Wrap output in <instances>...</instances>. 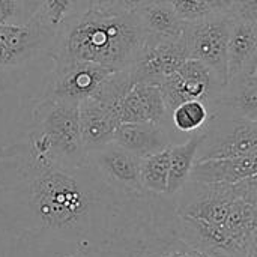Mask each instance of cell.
Listing matches in <instances>:
<instances>
[{
  "label": "cell",
  "instance_id": "obj_1",
  "mask_svg": "<svg viewBox=\"0 0 257 257\" xmlns=\"http://www.w3.org/2000/svg\"><path fill=\"white\" fill-rule=\"evenodd\" d=\"M125 191L87 161L68 166L27 139L0 149V223L45 245L83 257H161L179 241L169 196Z\"/></svg>",
  "mask_w": 257,
  "mask_h": 257
},
{
  "label": "cell",
  "instance_id": "obj_2",
  "mask_svg": "<svg viewBox=\"0 0 257 257\" xmlns=\"http://www.w3.org/2000/svg\"><path fill=\"white\" fill-rule=\"evenodd\" d=\"M146 39L136 11L86 8L57 27L48 54L53 63L92 62L122 71L134 65Z\"/></svg>",
  "mask_w": 257,
  "mask_h": 257
},
{
  "label": "cell",
  "instance_id": "obj_3",
  "mask_svg": "<svg viewBox=\"0 0 257 257\" xmlns=\"http://www.w3.org/2000/svg\"><path fill=\"white\" fill-rule=\"evenodd\" d=\"M27 142L38 154L68 166L87 163L80 128V104L44 95L33 108Z\"/></svg>",
  "mask_w": 257,
  "mask_h": 257
},
{
  "label": "cell",
  "instance_id": "obj_4",
  "mask_svg": "<svg viewBox=\"0 0 257 257\" xmlns=\"http://www.w3.org/2000/svg\"><path fill=\"white\" fill-rule=\"evenodd\" d=\"M196 161L257 157V122L223 111L211 113Z\"/></svg>",
  "mask_w": 257,
  "mask_h": 257
},
{
  "label": "cell",
  "instance_id": "obj_5",
  "mask_svg": "<svg viewBox=\"0 0 257 257\" xmlns=\"http://www.w3.org/2000/svg\"><path fill=\"white\" fill-rule=\"evenodd\" d=\"M226 84L203 62L187 59L160 87L170 113L185 101H203L209 110Z\"/></svg>",
  "mask_w": 257,
  "mask_h": 257
},
{
  "label": "cell",
  "instance_id": "obj_6",
  "mask_svg": "<svg viewBox=\"0 0 257 257\" xmlns=\"http://www.w3.org/2000/svg\"><path fill=\"white\" fill-rule=\"evenodd\" d=\"M232 24V15H217L188 23L185 32L188 59H197L208 65L224 84H227V50Z\"/></svg>",
  "mask_w": 257,
  "mask_h": 257
},
{
  "label": "cell",
  "instance_id": "obj_7",
  "mask_svg": "<svg viewBox=\"0 0 257 257\" xmlns=\"http://www.w3.org/2000/svg\"><path fill=\"white\" fill-rule=\"evenodd\" d=\"M54 33L36 17L26 24H0V71L23 66L48 51Z\"/></svg>",
  "mask_w": 257,
  "mask_h": 257
},
{
  "label": "cell",
  "instance_id": "obj_8",
  "mask_svg": "<svg viewBox=\"0 0 257 257\" xmlns=\"http://www.w3.org/2000/svg\"><path fill=\"white\" fill-rule=\"evenodd\" d=\"M187 59L188 48L185 36L161 41L148 38L139 59L128 69L134 86H161Z\"/></svg>",
  "mask_w": 257,
  "mask_h": 257
},
{
  "label": "cell",
  "instance_id": "obj_9",
  "mask_svg": "<svg viewBox=\"0 0 257 257\" xmlns=\"http://www.w3.org/2000/svg\"><path fill=\"white\" fill-rule=\"evenodd\" d=\"M114 69L92 62L54 63L45 95L71 102L92 98Z\"/></svg>",
  "mask_w": 257,
  "mask_h": 257
},
{
  "label": "cell",
  "instance_id": "obj_10",
  "mask_svg": "<svg viewBox=\"0 0 257 257\" xmlns=\"http://www.w3.org/2000/svg\"><path fill=\"white\" fill-rule=\"evenodd\" d=\"M87 161L111 185L134 193H145L140 181L142 158L111 142L87 154Z\"/></svg>",
  "mask_w": 257,
  "mask_h": 257
},
{
  "label": "cell",
  "instance_id": "obj_11",
  "mask_svg": "<svg viewBox=\"0 0 257 257\" xmlns=\"http://www.w3.org/2000/svg\"><path fill=\"white\" fill-rule=\"evenodd\" d=\"M257 69V24L233 17L227 50V81L254 75Z\"/></svg>",
  "mask_w": 257,
  "mask_h": 257
},
{
  "label": "cell",
  "instance_id": "obj_12",
  "mask_svg": "<svg viewBox=\"0 0 257 257\" xmlns=\"http://www.w3.org/2000/svg\"><path fill=\"white\" fill-rule=\"evenodd\" d=\"M120 120L113 108L95 98L80 102V128L86 152L101 149L114 140Z\"/></svg>",
  "mask_w": 257,
  "mask_h": 257
},
{
  "label": "cell",
  "instance_id": "obj_13",
  "mask_svg": "<svg viewBox=\"0 0 257 257\" xmlns=\"http://www.w3.org/2000/svg\"><path fill=\"white\" fill-rule=\"evenodd\" d=\"M120 123L128 122H152L167 125L170 120L163 92L160 86L136 84L123 98L119 107Z\"/></svg>",
  "mask_w": 257,
  "mask_h": 257
},
{
  "label": "cell",
  "instance_id": "obj_14",
  "mask_svg": "<svg viewBox=\"0 0 257 257\" xmlns=\"http://www.w3.org/2000/svg\"><path fill=\"white\" fill-rule=\"evenodd\" d=\"M113 142L142 160L172 146L167 125L152 122L120 123L114 133Z\"/></svg>",
  "mask_w": 257,
  "mask_h": 257
},
{
  "label": "cell",
  "instance_id": "obj_15",
  "mask_svg": "<svg viewBox=\"0 0 257 257\" xmlns=\"http://www.w3.org/2000/svg\"><path fill=\"white\" fill-rule=\"evenodd\" d=\"M257 175V157L196 161L190 181L208 185H236Z\"/></svg>",
  "mask_w": 257,
  "mask_h": 257
},
{
  "label": "cell",
  "instance_id": "obj_16",
  "mask_svg": "<svg viewBox=\"0 0 257 257\" xmlns=\"http://www.w3.org/2000/svg\"><path fill=\"white\" fill-rule=\"evenodd\" d=\"M223 111L245 120L257 122V75L227 81L211 113Z\"/></svg>",
  "mask_w": 257,
  "mask_h": 257
},
{
  "label": "cell",
  "instance_id": "obj_17",
  "mask_svg": "<svg viewBox=\"0 0 257 257\" xmlns=\"http://www.w3.org/2000/svg\"><path fill=\"white\" fill-rule=\"evenodd\" d=\"M136 12L142 21L146 36L151 39H181L185 36L188 23L176 14L167 0L149 3Z\"/></svg>",
  "mask_w": 257,
  "mask_h": 257
},
{
  "label": "cell",
  "instance_id": "obj_18",
  "mask_svg": "<svg viewBox=\"0 0 257 257\" xmlns=\"http://www.w3.org/2000/svg\"><path fill=\"white\" fill-rule=\"evenodd\" d=\"M202 142L203 131H199L191 134L187 142L170 146V173L167 188L169 197H176V194L188 184Z\"/></svg>",
  "mask_w": 257,
  "mask_h": 257
},
{
  "label": "cell",
  "instance_id": "obj_19",
  "mask_svg": "<svg viewBox=\"0 0 257 257\" xmlns=\"http://www.w3.org/2000/svg\"><path fill=\"white\" fill-rule=\"evenodd\" d=\"M170 173V146L161 152L149 155L142 160L140 164V181L145 191L167 196Z\"/></svg>",
  "mask_w": 257,
  "mask_h": 257
},
{
  "label": "cell",
  "instance_id": "obj_20",
  "mask_svg": "<svg viewBox=\"0 0 257 257\" xmlns=\"http://www.w3.org/2000/svg\"><path fill=\"white\" fill-rule=\"evenodd\" d=\"M209 117L211 110L203 101H185L170 113L173 128L185 134H196L202 131Z\"/></svg>",
  "mask_w": 257,
  "mask_h": 257
},
{
  "label": "cell",
  "instance_id": "obj_21",
  "mask_svg": "<svg viewBox=\"0 0 257 257\" xmlns=\"http://www.w3.org/2000/svg\"><path fill=\"white\" fill-rule=\"evenodd\" d=\"M42 0H0V24H26L32 21Z\"/></svg>",
  "mask_w": 257,
  "mask_h": 257
},
{
  "label": "cell",
  "instance_id": "obj_22",
  "mask_svg": "<svg viewBox=\"0 0 257 257\" xmlns=\"http://www.w3.org/2000/svg\"><path fill=\"white\" fill-rule=\"evenodd\" d=\"M167 3L185 23H197L211 17H217L212 12L208 0H167Z\"/></svg>",
  "mask_w": 257,
  "mask_h": 257
},
{
  "label": "cell",
  "instance_id": "obj_23",
  "mask_svg": "<svg viewBox=\"0 0 257 257\" xmlns=\"http://www.w3.org/2000/svg\"><path fill=\"white\" fill-rule=\"evenodd\" d=\"M235 190L241 197H244V199H247V200L257 205V175L236 184Z\"/></svg>",
  "mask_w": 257,
  "mask_h": 257
},
{
  "label": "cell",
  "instance_id": "obj_24",
  "mask_svg": "<svg viewBox=\"0 0 257 257\" xmlns=\"http://www.w3.org/2000/svg\"><path fill=\"white\" fill-rule=\"evenodd\" d=\"M167 256L169 257H193V254L190 253V250H188L187 244H185V242H182V241L179 239V241H176V242H175V245L169 250Z\"/></svg>",
  "mask_w": 257,
  "mask_h": 257
},
{
  "label": "cell",
  "instance_id": "obj_25",
  "mask_svg": "<svg viewBox=\"0 0 257 257\" xmlns=\"http://www.w3.org/2000/svg\"><path fill=\"white\" fill-rule=\"evenodd\" d=\"M154 2H160V0H120V6L122 9L128 11V12H134L149 3H154Z\"/></svg>",
  "mask_w": 257,
  "mask_h": 257
},
{
  "label": "cell",
  "instance_id": "obj_26",
  "mask_svg": "<svg viewBox=\"0 0 257 257\" xmlns=\"http://www.w3.org/2000/svg\"><path fill=\"white\" fill-rule=\"evenodd\" d=\"M89 8L96 9H119L120 0H89Z\"/></svg>",
  "mask_w": 257,
  "mask_h": 257
},
{
  "label": "cell",
  "instance_id": "obj_27",
  "mask_svg": "<svg viewBox=\"0 0 257 257\" xmlns=\"http://www.w3.org/2000/svg\"><path fill=\"white\" fill-rule=\"evenodd\" d=\"M190 253L193 254V257H230L226 256V254H221V253H215V251H208V250H200V248H194V247H190L187 245Z\"/></svg>",
  "mask_w": 257,
  "mask_h": 257
},
{
  "label": "cell",
  "instance_id": "obj_28",
  "mask_svg": "<svg viewBox=\"0 0 257 257\" xmlns=\"http://www.w3.org/2000/svg\"><path fill=\"white\" fill-rule=\"evenodd\" d=\"M68 257H83V256H80V254H69Z\"/></svg>",
  "mask_w": 257,
  "mask_h": 257
},
{
  "label": "cell",
  "instance_id": "obj_29",
  "mask_svg": "<svg viewBox=\"0 0 257 257\" xmlns=\"http://www.w3.org/2000/svg\"><path fill=\"white\" fill-rule=\"evenodd\" d=\"M256 75H257V69H256Z\"/></svg>",
  "mask_w": 257,
  "mask_h": 257
},
{
  "label": "cell",
  "instance_id": "obj_30",
  "mask_svg": "<svg viewBox=\"0 0 257 257\" xmlns=\"http://www.w3.org/2000/svg\"><path fill=\"white\" fill-rule=\"evenodd\" d=\"M256 238H257V236H256Z\"/></svg>",
  "mask_w": 257,
  "mask_h": 257
}]
</instances>
